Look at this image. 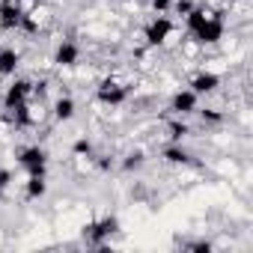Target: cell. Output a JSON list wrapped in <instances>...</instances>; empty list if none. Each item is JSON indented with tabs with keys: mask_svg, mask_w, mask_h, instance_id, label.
Wrapping results in <instances>:
<instances>
[{
	"mask_svg": "<svg viewBox=\"0 0 253 253\" xmlns=\"http://www.w3.org/2000/svg\"><path fill=\"white\" fill-rule=\"evenodd\" d=\"M116 232H119V220L113 214H104V217H95L84 226V241L89 247H104V241H110Z\"/></svg>",
	"mask_w": 253,
	"mask_h": 253,
	"instance_id": "1",
	"label": "cell"
},
{
	"mask_svg": "<svg viewBox=\"0 0 253 253\" xmlns=\"http://www.w3.org/2000/svg\"><path fill=\"white\" fill-rule=\"evenodd\" d=\"M223 33H226L223 15H220V12H214V9H209L206 21L191 33V39H194V42H200V45H217V42L223 39Z\"/></svg>",
	"mask_w": 253,
	"mask_h": 253,
	"instance_id": "2",
	"label": "cell"
},
{
	"mask_svg": "<svg viewBox=\"0 0 253 253\" xmlns=\"http://www.w3.org/2000/svg\"><path fill=\"white\" fill-rule=\"evenodd\" d=\"M128 92H131V86L119 84L116 78H104V81H98V86H95V98H98L104 107H119V104H125Z\"/></svg>",
	"mask_w": 253,
	"mask_h": 253,
	"instance_id": "3",
	"label": "cell"
},
{
	"mask_svg": "<svg viewBox=\"0 0 253 253\" xmlns=\"http://www.w3.org/2000/svg\"><path fill=\"white\" fill-rule=\"evenodd\" d=\"M15 161L27 176H45V170H48V152L42 146H24Z\"/></svg>",
	"mask_w": 253,
	"mask_h": 253,
	"instance_id": "4",
	"label": "cell"
},
{
	"mask_svg": "<svg viewBox=\"0 0 253 253\" xmlns=\"http://www.w3.org/2000/svg\"><path fill=\"white\" fill-rule=\"evenodd\" d=\"M170 33H173V21H170L164 12H155V18L143 27V39H146V45H152V48L164 45V42L170 39Z\"/></svg>",
	"mask_w": 253,
	"mask_h": 253,
	"instance_id": "5",
	"label": "cell"
},
{
	"mask_svg": "<svg viewBox=\"0 0 253 253\" xmlns=\"http://www.w3.org/2000/svg\"><path fill=\"white\" fill-rule=\"evenodd\" d=\"M30 89H33V81H24V78H15L9 86H6V95H3V110H12L24 101H30Z\"/></svg>",
	"mask_w": 253,
	"mask_h": 253,
	"instance_id": "6",
	"label": "cell"
},
{
	"mask_svg": "<svg viewBox=\"0 0 253 253\" xmlns=\"http://www.w3.org/2000/svg\"><path fill=\"white\" fill-rule=\"evenodd\" d=\"M24 9L18 0H0V27L3 30H21V21H24Z\"/></svg>",
	"mask_w": 253,
	"mask_h": 253,
	"instance_id": "7",
	"label": "cell"
},
{
	"mask_svg": "<svg viewBox=\"0 0 253 253\" xmlns=\"http://www.w3.org/2000/svg\"><path fill=\"white\" fill-rule=\"evenodd\" d=\"M78 60H81V45L75 39H63L54 51V63L63 69H72V66H78Z\"/></svg>",
	"mask_w": 253,
	"mask_h": 253,
	"instance_id": "8",
	"label": "cell"
},
{
	"mask_svg": "<svg viewBox=\"0 0 253 253\" xmlns=\"http://www.w3.org/2000/svg\"><path fill=\"white\" fill-rule=\"evenodd\" d=\"M197 104H200V95L191 92V89H179V92L170 98V110H173L176 116H188V113H194Z\"/></svg>",
	"mask_w": 253,
	"mask_h": 253,
	"instance_id": "9",
	"label": "cell"
},
{
	"mask_svg": "<svg viewBox=\"0 0 253 253\" xmlns=\"http://www.w3.org/2000/svg\"><path fill=\"white\" fill-rule=\"evenodd\" d=\"M217 86H220V75H214V72H197V75L191 78V84H188V89L197 92V95H209V92H214Z\"/></svg>",
	"mask_w": 253,
	"mask_h": 253,
	"instance_id": "10",
	"label": "cell"
},
{
	"mask_svg": "<svg viewBox=\"0 0 253 253\" xmlns=\"http://www.w3.org/2000/svg\"><path fill=\"white\" fill-rule=\"evenodd\" d=\"M161 158H164L167 164H176V167H194V164H197V161H194V155L182 149V143H170V146H164Z\"/></svg>",
	"mask_w": 253,
	"mask_h": 253,
	"instance_id": "11",
	"label": "cell"
},
{
	"mask_svg": "<svg viewBox=\"0 0 253 253\" xmlns=\"http://www.w3.org/2000/svg\"><path fill=\"white\" fill-rule=\"evenodd\" d=\"M21 66V54L15 48H0V78H12Z\"/></svg>",
	"mask_w": 253,
	"mask_h": 253,
	"instance_id": "12",
	"label": "cell"
},
{
	"mask_svg": "<svg viewBox=\"0 0 253 253\" xmlns=\"http://www.w3.org/2000/svg\"><path fill=\"white\" fill-rule=\"evenodd\" d=\"M75 98H69V95H63V98H57L54 101V119L57 122H69L72 116H75Z\"/></svg>",
	"mask_w": 253,
	"mask_h": 253,
	"instance_id": "13",
	"label": "cell"
},
{
	"mask_svg": "<svg viewBox=\"0 0 253 253\" xmlns=\"http://www.w3.org/2000/svg\"><path fill=\"white\" fill-rule=\"evenodd\" d=\"M45 191H48L45 176H27V185H24V197L27 200H42Z\"/></svg>",
	"mask_w": 253,
	"mask_h": 253,
	"instance_id": "14",
	"label": "cell"
},
{
	"mask_svg": "<svg viewBox=\"0 0 253 253\" xmlns=\"http://www.w3.org/2000/svg\"><path fill=\"white\" fill-rule=\"evenodd\" d=\"M9 113H12V125H15V128H30V125H33V110H30V101H24V104L12 107Z\"/></svg>",
	"mask_w": 253,
	"mask_h": 253,
	"instance_id": "15",
	"label": "cell"
},
{
	"mask_svg": "<svg viewBox=\"0 0 253 253\" xmlns=\"http://www.w3.org/2000/svg\"><path fill=\"white\" fill-rule=\"evenodd\" d=\"M188 134H191V128H188L185 122H179V119L167 125V137H170V143H182V140H185Z\"/></svg>",
	"mask_w": 253,
	"mask_h": 253,
	"instance_id": "16",
	"label": "cell"
},
{
	"mask_svg": "<svg viewBox=\"0 0 253 253\" xmlns=\"http://www.w3.org/2000/svg\"><path fill=\"white\" fill-rule=\"evenodd\" d=\"M143 161H146V155L137 149V152H128V155H125V161H122V170L125 173H131V170H140L143 167Z\"/></svg>",
	"mask_w": 253,
	"mask_h": 253,
	"instance_id": "17",
	"label": "cell"
},
{
	"mask_svg": "<svg viewBox=\"0 0 253 253\" xmlns=\"http://www.w3.org/2000/svg\"><path fill=\"white\" fill-rule=\"evenodd\" d=\"M197 110H200V107H197ZM200 116H203V125H217V122H223V113H220V110H211V107L200 110Z\"/></svg>",
	"mask_w": 253,
	"mask_h": 253,
	"instance_id": "18",
	"label": "cell"
},
{
	"mask_svg": "<svg viewBox=\"0 0 253 253\" xmlns=\"http://www.w3.org/2000/svg\"><path fill=\"white\" fill-rule=\"evenodd\" d=\"M75 155H86V158H89V155H92V143L81 137V140L75 143Z\"/></svg>",
	"mask_w": 253,
	"mask_h": 253,
	"instance_id": "19",
	"label": "cell"
},
{
	"mask_svg": "<svg viewBox=\"0 0 253 253\" xmlns=\"http://www.w3.org/2000/svg\"><path fill=\"white\" fill-rule=\"evenodd\" d=\"M170 9H176L179 15H188L191 9H194V3H191V0H173V6Z\"/></svg>",
	"mask_w": 253,
	"mask_h": 253,
	"instance_id": "20",
	"label": "cell"
},
{
	"mask_svg": "<svg viewBox=\"0 0 253 253\" xmlns=\"http://www.w3.org/2000/svg\"><path fill=\"white\" fill-rule=\"evenodd\" d=\"M188 250H197V253H209V250H211V244L200 238V241H191V244H188Z\"/></svg>",
	"mask_w": 253,
	"mask_h": 253,
	"instance_id": "21",
	"label": "cell"
},
{
	"mask_svg": "<svg viewBox=\"0 0 253 253\" xmlns=\"http://www.w3.org/2000/svg\"><path fill=\"white\" fill-rule=\"evenodd\" d=\"M9 182H12V173H9V170H3V167H0V194H3V191L9 188Z\"/></svg>",
	"mask_w": 253,
	"mask_h": 253,
	"instance_id": "22",
	"label": "cell"
},
{
	"mask_svg": "<svg viewBox=\"0 0 253 253\" xmlns=\"http://www.w3.org/2000/svg\"><path fill=\"white\" fill-rule=\"evenodd\" d=\"M170 6H173V0H152V9L155 12H167Z\"/></svg>",
	"mask_w": 253,
	"mask_h": 253,
	"instance_id": "23",
	"label": "cell"
},
{
	"mask_svg": "<svg viewBox=\"0 0 253 253\" xmlns=\"http://www.w3.org/2000/svg\"><path fill=\"white\" fill-rule=\"evenodd\" d=\"M229 3H241V0H229Z\"/></svg>",
	"mask_w": 253,
	"mask_h": 253,
	"instance_id": "24",
	"label": "cell"
},
{
	"mask_svg": "<svg viewBox=\"0 0 253 253\" xmlns=\"http://www.w3.org/2000/svg\"><path fill=\"white\" fill-rule=\"evenodd\" d=\"M0 113H3V101H0Z\"/></svg>",
	"mask_w": 253,
	"mask_h": 253,
	"instance_id": "25",
	"label": "cell"
},
{
	"mask_svg": "<svg viewBox=\"0 0 253 253\" xmlns=\"http://www.w3.org/2000/svg\"><path fill=\"white\" fill-rule=\"evenodd\" d=\"M36 3H39V0H36Z\"/></svg>",
	"mask_w": 253,
	"mask_h": 253,
	"instance_id": "26",
	"label": "cell"
}]
</instances>
